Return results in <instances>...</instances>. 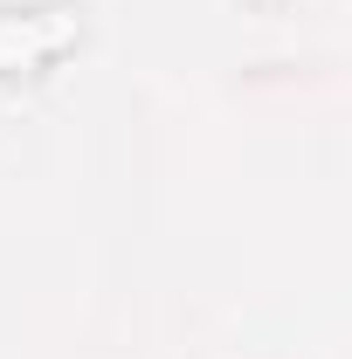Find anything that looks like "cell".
<instances>
[{
    "mask_svg": "<svg viewBox=\"0 0 352 359\" xmlns=\"http://www.w3.org/2000/svg\"><path fill=\"white\" fill-rule=\"evenodd\" d=\"M83 35V7L48 0V7H0V76H35Z\"/></svg>",
    "mask_w": 352,
    "mask_h": 359,
    "instance_id": "6da1fadb",
    "label": "cell"
}]
</instances>
